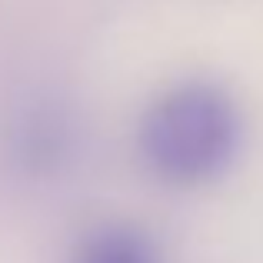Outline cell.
Wrapping results in <instances>:
<instances>
[{"label":"cell","instance_id":"1","mask_svg":"<svg viewBox=\"0 0 263 263\" xmlns=\"http://www.w3.org/2000/svg\"><path fill=\"white\" fill-rule=\"evenodd\" d=\"M240 117L233 100L213 84H180L147 110L140 150L157 177L170 183H203L237 157Z\"/></svg>","mask_w":263,"mask_h":263},{"label":"cell","instance_id":"2","mask_svg":"<svg viewBox=\"0 0 263 263\" xmlns=\"http://www.w3.org/2000/svg\"><path fill=\"white\" fill-rule=\"evenodd\" d=\"M73 263H160L154 240L127 223H110L93 230L77 247Z\"/></svg>","mask_w":263,"mask_h":263}]
</instances>
